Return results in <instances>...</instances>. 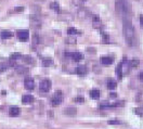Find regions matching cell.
<instances>
[{"mask_svg":"<svg viewBox=\"0 0 143 129\" xmlns=\"http://www.w3.org/2000/svg\"><path fill=\"white\" fill-rule=\"evenodd\" d=\"M12 36H13V33L10 32V31H3V32L1 33V38H2V39L10 38V37H12Z\"/></svg>","mask_w":143,"mask_h":129,"instance_id":"ac0fdd59","label":"cell"},{"mask_svg":"<svg viewBox=\"0 0 143 129\" xmlns=\"http://www.w3.org/2000/svg\"><path fill=\"white\" fill-rule=\"evenodd\" d=\"M87 67H86L85 65H79L77 68H76V73L78 74V75H86L87 74Z\"/></svg>","mask_w":143,"mask_h":129,"instance_id":"5bb4252c","label":"cell"},{"mask_svg":"<svg viewBox=\"0 0 143 129\" xmlns=\"http://www.w3.org/2000/svg\"><path fill=\"white\" fill-rule=\"evenodd\" d=\"M115 9H116V12L119 14V15H123L124 17L127 16L131 11L130 4L127 0H116Z\"/></svg>","mask_w":143,"mask_h":129,"instance_id":"7a4b0ae2","label":"cell"},{"mask_svg":"<svg viewBox=\"0 0 143 129\" xmlns=\"http://www.w3.org/2000/svg\"><path fill=\"white\" fill-rule=\"evenodd\" d=\"M75 101L78 102V103H82V102L85 101V99H84L82 97H77V98L75 99Z\"/></svg>","mask_w":143,"mask_h":129,"instance_id":"1f68e13d","label":"cell"},{"mask_svg":"<svg viewBox=\"0 0 143 129\" xmlns=\"http://www.w3.org/2000/svg\"><path fill=\"white\" fill-rule=\"evenodd\" d=\"M39 89L42 92H48L51 89V80L50 79H42L39 84Z\"/></svg>","mask_w":143,"mask_h":129,"instance_id":"277c9868","label":"cell"},{"mask_svg":"<svg viewBox=\"0 0 143 129\" xmlns=\"http://www.w3.org/2000/svg\"><path fill=\"white\" fill-rule=\"evenodd\" d=\"M123 32L125 36V40L130 47H134L137 45V40H135V33L134 28L131 23L129 17L125 16L123 20Z\"/></svg>","mask_w":143,"mask_h":129,"instance_id":"6da1fadb","label":"cell"},{"mask_svg":"<svg viewBox=\"0 0 143 129\" xmlns=\"http://www.w3.org/2000/svg\"><path fill=\"white\" fill-rule=\"evenodd\" d=\"M73 1H74V3H75L76 5H79V4H81V3L85 1V0H73Z\"/></svg>","mask_w":143,"mask_h":129,"instance_id":"836d02e7","label":"cell"},{"mask_svg":"<svg viewBox=\"0 0 143 129\" xmlns=\"http://www.w3.org/2000/svg\"><path fill=\"white\" fill-rule=\"evenodd\" d=\"M33 42H34V44H38V42H39V36L38 35H34V37H33Z\"/></svg>","mask_w":143,"mask_h":129,"instance_id":"f546056e","label":"cell"},{"mask_svg":"<svg viewBox=\"0 0 143 129\" xmlns=\"http://www.w3.org/2000/svg\"><path fill=\"white\" fill-rule=\"evenodd\" d=\"M22 60L24 61V63H27V64H32L34 62L31 55H22Z\"/></svg>","mask_w":143,"mask_h":129,"instance_id":"7402d4cb","label":"cell"},{"mask_svg":"<svg viewBox=\"0 0 143 129\" xmlns=\"http://www.w3.org/2000/svg\"><path fill=\"white\" fill-rule=\"evenodd\" d=\"M92 25H93L94 27H98L99 25H101V19L99 17V15H97V14H92Z\"/></svg>","mask_w":143,"mask_h":129,"instance_id":"30bf717a","label":"cell"},{"mask_svg":"<svg viewBox=\"0 0 143 129\" xmlns=\"http://www.w3.org/2000/svg\"><path fill=\"white\" fill-rule=\"evenodd\" d=\"M116 74H117L119 79H121V77H123V62L119 63L118 66L116 67Z\"/></svg>","mask_w":143,"mask_h":129,"instance_id":"e0dca14e","label":"cell"},{"mask_svg":"<svg viewBox=\"0 0 143 129\" xmlns=\"http://www.w3.org/2000/svg\"><path fill=\"white\" fill-rule=\"evenodd\" d=\"M9 113H10V115H11V116H17V115H20L21 110H20V107L12 106V107H10Z\"/></svg>","mask_w":143,"mask_h":129,"instance_id":"7c38bea8","label":"cell"},{"mask_svg":"<svg viewBox=\"0 0 143 129\" xmlns=\"http://www.w3.org/2000/svg\"><path fill=\"white\" fill-rule=\"evenodd\" d=\"M88 11L86 10V9H80L79 11H78V15H79L80 17H86L88 15V13H87Z\"/></svg>","mask_w":143,"mask_h":129,"instance_id":"d4e9b609","label":"cell"},{"mask_svg":"<svg viewBox=\"0 0 143 129\" xmlns=\"http://www.w3.org/2000/svg\"><path fill=\"white\" fill-rule=\"evenodd\" d=\"M67 34L68 35H76V34H80V32L77 31L76 28H74V27H69L67 30Z\"/></svg>","mask_w":143,"mask_h":129,"instance_id":"cb8c5ba5","label":"cell"},{"mask_svg":"<svg viewBox=\"0 0 143 129\" xmlns=\"http://www.w3.org/2000/svg\"><path fill=\"white\" fill-rule=\"evenodd\" d=\"M60 19H62V20H65V21H69V20H72L73 19V16L70 15V14H64V15H60Z\"/></svg>","mask_w":143,"mask_h":129,"instance_id":"83f0119b","label":"cell"},{"mask_svg":"<svg viewBox=\"0 0 143 129\" xmlns=\"http://www.w3.org/2000/svg\"><path fill=\"white\" fill-rule=\"evenodd\" d=\"M34 97L33 96H31V95H25V96H23L22 97V102L24 103V104H28V103H33L34 102Z\"/></svg>","mask_w":143,"mask_h":129,"instance_id":"8fae6325","label":"cell"},{"mask_svg":"<svg viewBox=\"0 0 143 129\" xmlns=\"http://www.w3.org/2000/svg\"><path fill=\"white\" fill-rule=\"evenodd\" d=\"M14 11H15V12H23L24 11V7H16V8H14Z\"/></svg>","mask_w":143,"mask_h":129,"instance_id":"4dcf8cb0","label":"cell"},{"mask_svg":"<svg viewBox=\"0 0 143 129\" xmlns=\"http://www.w3.org/2000/svg\"><path fill=\"white\" fill-rule=\"evenodd\" d=\"M114 62V58L113 56H102L101 58V63L103 65H110Z\"/></svg>","mask_w":143,"mask_h":129,"instance_id":"9c48e42d","label":"cell"},{"mask_svg":"<svg viewBox=\"0 0 143 129\" xmlns=\"http://www.w3.org/2000/svg\"><path fill=\"white\" fill-rule=\"evenodd\" d=\"M28 36H29V32L23 30V31H17V37L21 41H26L28 39Z\"/></svg>","mask_w":143,"mask_h":129,"instance_id":"52a82bcc","label":"cell"},{"mask_svg":"<svg viewBox=\"0 0 143 129\" xmlns=\"http://www.w3.org/2000/svg\"><path fill=\"white\" fill-rule=\"evenodd\" d=\"M50 8L54 11H56V12H60V5L58 2H51L50 3Z\"/></svg>","mask_w":143,"mask_h":129,"instance_id":"603a6c76","label":"cell"},{"mask_svg":"<svg viewBox=\"0 0 143 129\" xmlns=\"http://www.w3.org/2000/svg\"><path fill=\"white\" fill-rule=\"evenodd\" d=\"M107 123H109L110 125H118V124H120L118 120H109Z\"/></svg>","mask_w":143,"mask_h":129,"instance_id":"d6a6232c","label":"cell"},{"mask_svg":"<svg viewBox=\"0 0 143 129\" xmlns=\"http://www.w3.org/2000/svg\"><path fill=\"white\" fill-rule=\"evenodd\" d=\"M139 78H140L141 80H143V72H141V73L139 74Z\"/></svg>","mask_w":143,"mask_h":129,"instance_id":"d590c367","label":"cell"},{"mask_svg":"<svg viewBox=\"0 0 143 129\" xmlns=\"http://www.w3.org/2000/svg\"><path fill=\"white\" fill-rule=\"evenodd\" d=\"M101 34H102V37H103V42H104V44H109V42H110V37L103 32H101Z\"/></svg>","mask_w":143,"mask_h":129,"instance_id":"4316f807","label":"cell"},{"mask_svg":"<svg viewBox=\"0 0 143 129\" xmlns=\"http://www.w3.org/2000/svg\"><path fill=\"white\" fill-rule=\"evenodd\" d=\"M117 87V81L115 80V79H109L107 80V88H109L110 90H114Z\"/></svg>","mask_w":143,"mask_h":129,"instance_id":"4fadbf2b","label":"cell"},{"mask_svg":"<svg viewBox=\"0 0 143 129\" xmlns=\"http://www.w3.org/2000/svg\"><path fill=\"white\" fill-rule=\"evenodd\" d=\"M53 65V61L51 59H45L42 60V66L45 67H49V66H52Z\"/></svg>","mask_w":143,"mask_h":129,"instance_id":"d6986e66","label":"cell"},{"mask_svg":"<svg viewBox=\"0 0 143 129\" xmlns=\"http://www.w3.org/2000/svg\"><path fill=\"white\" fill-rule=\"evenodd\" d=\"M140 25H141V27L143 28V15L140 16Z\"/></svg>","mask_w":143,"mask_h":129,"instance_id":"e575fe53","label":"cell"},{"mask_svg":"<svg viewBox=\"0 0 143 129\" xmlns=\"http://www.w3.org/2000/svg\"><path fill=\"white\" fill-rule=\"evenodd\" d=\"M9 66V63L4 59H0V72H4Z\"/></svg>","mask_w":143,"mask_h":129,"instance_id":"9a60e30c","label":"cell"},{"mask_svg":"<svg viewBox=\"0 0 143 129\" xmlns=\"http://www.w3.org/2000/svg\"><path fill=\"white\" fill-rule=\"evenodd\" d=\"M62 100H63V95L61 91H56L55 93L53 95L52 99H51V104L53 106H58L62 103Z\"/></svg>","mask_w":143,"mask_h":129,"instance_id":"3957f363","label":"cell"},{"mask_svg":"<svg viewBox=\"0 0 143 129\" xmlns=\"http://www.w3.org/2000/svg\"><path fill=\"white\" fill-rule=\"evenodd\" d=\"M63 114L68 115V116H74L77 114V110L75 109V107H66V109L63 111Z\"/></svg>","mask_w":143,"mask_h":129,"instance_id":"ba28073f","label":"cell"},{"mask_svg":"<svg viewBox=\"0 0 143 129\" xmlns=\"http://www.w3.org/2000/svg\"><path fill=\"white\" fill-rule=\"evenodd\" d=\"M22 58V54H21L20 52H14V53H11L10 54V60L14 61V60H19Z\"/></svg>","mask_w":143,"mask_h":129,"instance_id":"44dd1931","label":"cell"},{"mask_svg":"<svg viewBox=\"0 0 143 129\" xmlns=\"http://www.w3.org/2000/svg\"><path fill=\"white\" fill-rule=\"evenodd\" d=\"M15 71H16V73L21 74V75H23V74H27L28 73V68L25 67V66H16L15 67Z\"/></svg>","mask_w":143,"mask_h":129,"instance_id":"2e32d148","label":"cell"},{"mask_svg":"<svg viewBox=\"0 0 143 129\" xmlns=\"http://www.w3.org/2000/svg\"><path fill=\"white\" fill-rule=\"evenodd\" d=\"M64 55L67 56V58H72L74 61H80L84 58V55L80 52H65Z\"/></svg>","mask_w":143,"mask_h":129,"instance_id":"5b68a950","label":"cell"},{"mask_svg":"<svg viewBox=\"0 0 143 129\" xmlns=\"http://www.w3.org/2000/svg\"><path fill=\"white\" fill-rule=\"evenodd\" d=\"M89 96H90L91 98H93V99H99V98H100V91L97 90V89L91 90L90 93H89Z\"/></svg>","mask_w":143,"mask_h":129,"instance_id":"ffe728a7","label":"cell"},{"mask_svg":"<svg viewBox=\"0 0 143 129\" xmlns=\"http://www.w3.org/2000/svg\"><path fill=\"white\" fill-rule=\"evenodd\" d=\"M65 42H66V44H72V45H75L76 42H77V40H76L75 38H73V37H68V38H66V39H65Z\"/></svg>","mask_w":143,"mask_h":129,"instance_id":"484cf974","label":"cell"},{"mask_svg":"<svg viewBox=\"0 0 143 129\" xmlns=\"http://www.w3.org/2000/svg\"><path fill=\"white\" fill-rule=\"evenodd\" d=\"M139 63H140L139 60H135V59H134V60H132V61L130 62V65H131L132 67H137V66L139 65Z\"/></svg>","mask_w":143,"mask_h":129,"instance_id":"f1b7e54d","label":"cell"},{"mask_svg":"<svg viewBox=\"0 0 143 129\" xmlns=\"http://www.w3.org/2000/svg\"><path fill=\"white\" fill-rule=\"evenodd\" d=\"M24 86L25 88L28 89V90H33L35 88V83H34V79L32 77H26L25 80H24Z\"/></svg>","mask_w":143,"mask_h":129,"instance_id":"8992f818","label":"cell"}]
</instances>
